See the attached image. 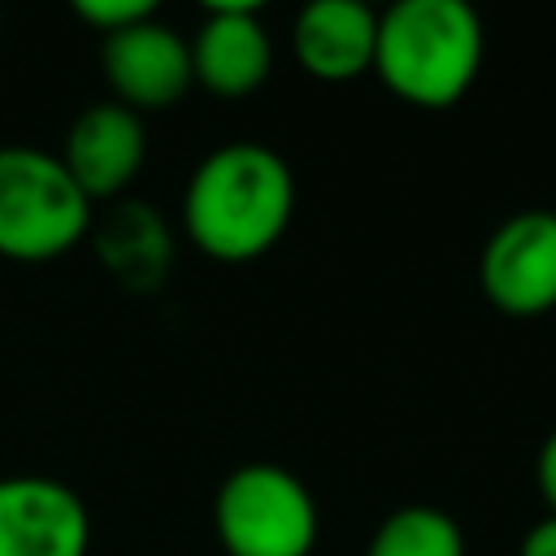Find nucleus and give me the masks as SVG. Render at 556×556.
<instances>
[{
	"label": "nucleus",
	"mask_w": 556,
	"mask_h": 556,
	"mask_svg": "<svg viewBox=\"0 0 556 556\" xmlns=\"http://www.w3.org/2000/svg\"><path fill=\"white\" fill-rule=\"evenodd\" d=\"M291 213L295 178L287 161L248 139L213 148L182 191V226L191 243L222 265L265 256L287 235Z\"/></svg>",
	"instance_id": "f257e3e1"
},
{
	"label": "nucleus",
	"mask_w": 556,
	"mask_h": 556,
	"mask_svg": "<svg viewBox=\"0 0 556 556\" xmlns=\"http://www.w3.org/2000/svg\"><path fill=\"white\" fill-rule=\"evenodd\" d=\"M482 43L465 0H400L378 13L374 74L413 109H452L482 70Z\"/></svg>",
	"instance_id": "f03ea898"
},
{
	"label": "nucleus",
	"mask_w": 556,
	"mask_h": 556,
	"mask_svg": "<svg viewBox=\"0 0 556 556\" xmlns=\"http://www.w3.org/2000/svg\"><path fill=\"white\" fill-rule=\"evenodd\" d=\"M91 230V200L78 191L61 156L4 143L0 148V256L39 265L78 248Z\"/></svg>",
	"instance_id": "7ed1b4c3"
},
{
	"label": "nucleus",
	"mask_w": 556,
	"mask_h": 556,
	"mask_svg": "<svg viewBox=\"0 0 556 556\" xmlns=\"http://www.w3.org/2000/svg\"><path fill=\"white\" fill-rule=\"evenodd\" d=\"M213 530L226 556H308L317 543V500L291 469L252 460L222 478Z\"/></svg>",
	"instance_id": "20e7f679"
},
{
	"label": "nucleus",
	"mask_w": 556,
	"mask_h": 556,
	"mask_svg": "<svg viewBox=\"0 0 556 556\" xmlns=\"http://www.w3.org/2000/svg\"><path fill=\"white\" fill-rule=\"evenodd\" d=\"M482 295L504 317H543L556 308V213L521 208L482 243Z\"/></svg>",
	"instance_id": "39448f33"
},
{
	"label": "nucleus",
	"mask_w": 556,
	"mask_h": 556,
	"mask_svg": "<svg viewBox=\"0 0 556 556\" xmlns=\"http://www.w3.org/2000/svg\"><path fill=\"white\" fill-rule=\"evenodd\" d=\"M100 65L104 83L117 104L130 113H156L174 109L191 91V43L161 17H143L126 30H113L100 39Z\"/></svg>",
	"instance_id": "423d86ee"
},
{
	"label": "nucleus",
	"mask_w": 556,
	"mask_h": 556,
	"mask_svg": "<svg viewBox=\"0 0 556 556\" xmlns=\"http://www.w3.org/2000/svg\"><path fill=\"white\" fill-rule=\"evenodd\" d=\"M91 513L83 495L43 473L0 478V556H87Z\"/></svg>",
	"instance_id": "0eeeda50"
},
{
	"label": "nucleus",
	"mask_w": 556,
	"mask_h": 556,
	"mask_svg": "<svg viewBox=\"0 0 556 556\" xmlns=\"http://www.w3.org/2000/svg\"><path fill=\"white\" fill-rule=\"evenodd\" d=\"M187 43H191V78L222 100L252 96L269 78L274 43L252 0L208 4Z\"/></svg>",
	"instance_id": "6e6552de"
},
{
	"label": "nucleus",
	"mask_w": 556,
	"mask_h": 556,
	"mask_svg": "<svg viewBox=\"0 0 556 556\" xmlns=\"http://www.w3.org/2000/svg\"><path fill=\"white\" fill-rule=\"evenodd\" d=\"M148 156V130L143 117L130 113L117 100L91 104L70 122L65 148H61V165L70 169V178L78 182V191L96 204V200H113L122 195Z\"/></svg>",
	"instance_id": "1a4fd4ad"
},
{
	"label": "nucleus",
	"mask_w": 556,
	"mask_h": 556,
	"mask_svg": "<svg viewBox=\"0 0 556 556\" xmlns=\"http://www.w3.org/2000/svg\"><path fill=\"white\" fill-rule=\"evenodd\" d=\"M295 61L317 83H352L374 70L378 13L361 0H313L291 26Z\"/></svg>",
	"instance_id": "9d476101"
},
{
	"label": "nucleus",
	"mask_w": 556,
	"mask_h": 556,
	"mask_svg": "<svg viewBox=\"0 0 556 556\" xmlns=\"http://www.w3.org/2000/svg\"><path fill=\"white\" fill-rule=\"evenodd\" d=\"M365 556H465V534L443 508L404 504L378 521Z\"/></svg>",
	"instance_id": "9b49d317"
},
{
	"label": "nucleus",
	"mask_w": 556,
	"mask_h": 556,
	"mask_svg": "<svg viewBox=\"0 0 556 556\" xmlns=\"http://www.w3.org/2000/svg\"><path fill=\"white\" fill-rule=\"evenodd\" d=\"M74 17L87 22L91 30H100V39H104L113 30H126V26L143 22V17H156V4L152 0H78Z\"/></svg>",
	"instance_id": "f8f14e48"
},
{
	"label": "nucleus",
	"mask_w": 556,
	"mask_h": 556,
	"mask_svg": "<svg viewBox=\"0 0 556 556\" xmlns=\"http://www.w3.org/2000/svg\"><path fill=\"white\" fill-rule=\"evenodd\" d=\"M534 478H539V495L547 500V513L556 517V430L543 439L539 460H534Z\"/></svg>",
	"instance_id": "ddd939ff"
},
{
	"label": "nucleus",
	"mask_w": 556,
	"mask_h": 556,
	"mask_svg": "<svg viewBox=\"0 0 556 556\" xmlns=\"http://www.w3.org/2000/svg\"><path fill=\"white\" fill-rule=\"evenodd\" d=\"M517 556H556V517L552 513L521 534V552Z\"/></svg>",
	"instance_id": "4468645a"
},
{
	"label": "nucleus",
	"mask_w": 556,
	"mask_h": 556,
	"mask_svg": "<svg viewBox=\"0 0 556 556\" xmlns=\"http://www.w3.org/2000/svg\"><path fill=\"white\" fill-rule=\"evenodd\" d=\"M0 30H4V22H0Z\"/></svg>",
	"instance_id": "2eb2a0df"
}]
</instances>
